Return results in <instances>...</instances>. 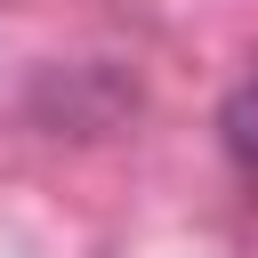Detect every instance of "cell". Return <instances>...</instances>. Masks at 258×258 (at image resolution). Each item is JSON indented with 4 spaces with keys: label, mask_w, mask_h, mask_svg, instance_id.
Returning <instances> with one entry per match:
<instances>
[{
    "label": "cell",
    "mask_w": 258,
    "mask_h": 258,
    "mask_svg": "<svg viewBox=\"0 0 258 258\" xmlns=\"http://www.w3.org/2000/svg\"><path fill=\"white\" fill-rule=\"evenodd\" d=\"M218 129H226V153L242 161V169H258V64L226 89V105H218Z\"/></svg>",
    "instance_id": "obj_1"
}]
</instances>
